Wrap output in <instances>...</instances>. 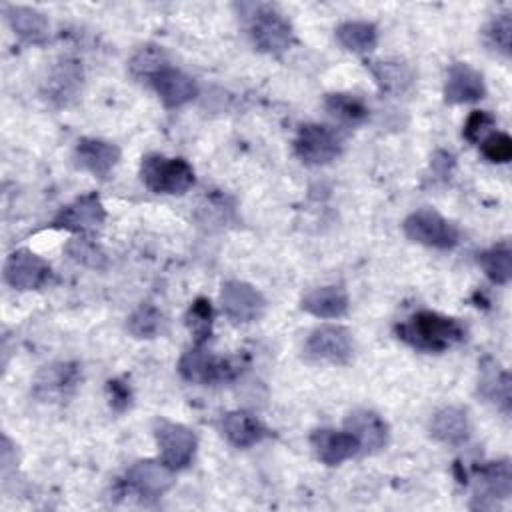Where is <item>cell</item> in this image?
Here are the masks:
<instances>
[{
    "label": "cell",
    "instance_id": "obj_26",
    "mask_svg": "<svg viewBox=\"0 0 512 512\" xmlns=\"http://www.w3.org/2000/svg\"><path fill=\"white\" fill-rule=\"evenodd\" d=\"M82 84V68L74 60L60 62L50 80H48V96L58 104H68L80 90Z\"/></svg>",
    "mask_w": 512,
    "mask_h": 512
},
{
    "label": "cell",
    "instance_id": "obj_34",
    "mask_svg": "<svg viewBox=\"0 0 512 512\" xmlns=\"http://www.w3.org/2000/svg\"><path fill=\"white\" fill-rule=\"evenodd\" d=\"M510 38H512V18L508 12L498 14L486 28L488 44L504 56H510Z\"/></svg>",
    "mask_w": 512,
    "mask_h": 512
},
{
    "label": "cell",
    "instance_id": "obj_24",
    "mask_svg": "<svg viewBox=\"0 0 512 512\" xmlns=\"http://www.w3.org/2000/svg\"><path fill=\"white\" fill-rule=\"evenodd\" d=\"M478 392L504 414L510 412V374L500 368L494 360L482 364V376L478 382Z\"/></svg>",
    "mask_w": 512,
    "mask_h": 512
},
{
    "label": "cell",
    "instance_id": "obj_2",
    "mask_svg": "<svg viewBox=\"0 0 512 512\" xmlns=\"http://www.w3.org/2000/svg\"><path fill=\"white\" fill-rule=\"evenodd\" d=\"M140 178L156 194H184L194 184V170L182 158L148 154L142 158Z\"/></svg>",
    "mask_w": 512,
    "mask_h": 512
},
{
    "label": "cell",
    "instance_id": "obj_21",
    "mask_svg": "<svg viewBox=\"0 0 512 512\" xmlns=\"http://www.w3.org/2000/svg\"><path fill=\"white\" fill-rule=\"evenodd\" d=\"M222 434L236 448H250L268 436V428L250 412L234 410L222 418Z\"/></svg>",
    "mask_w": 512,
    "mask_h": 512
},
{
    "label": "cell",
    "instance_id": "obj_12",
    "mask_svg": "<svg viewBox=\"0 0 512 512\" xmlns=\"http://www.w3.org/2000/svg\"><path fill=\"white\" fill-rule=\"evenodd\" d=\"M48 276V262L30 250H14L4 262V280L16 290H36Z\"/></svg>",
    "mask_w": 512,
    "mask_h": 512
},
{
    "label": "cell",
    "instance_id": "obj_36",
    "mask_svg": "<svg viewBox=\"0 0 512 512\" xmlns=\"http://www.w3.org/2000/svg\"><path fill=\"white\" fill-rule=\"evenodd\" d=\"M496 124V118L490 114V112H484V110H474L466 124H464V138L472 144L480 142V138L488 132V128H492Z\"/></svg>",
    "mask_w": 512,
    "mask_h": 512
},
{
    "label": "cell",
    "instance_id": "obj_33",
    "mask_svg": "<svg viewBox=\"0 0 512 512\" xmlns=\"http://www.w3.org/2000/svg\"><path fill=\"white\" fill-rule=\"evenodd\" d=\"M164 66H168L166 56L158 46H142L130 60V70L136 76H146V78H152Z\"/></svg>",
    "mask_w": 512,
    "mask_h": 512
},
{
    "label": "cell",
    "instance_id": "obj_5",
    "mask_svg": "<svg viewBox=\"0 0 512 512\" xmlns=\"http://www.w3.org/2000/svg\"><path fill=\"white\" fill-rule=\"evenodd\" d=\"M154 438L160 450V460L172 470L186 468L192 462L198 442L188 426L170 420H156Z\"/></svg>",
    "mask_w": 512,
    "mask_h": 512
},
{
    "label": "cell",
    "instance_id": "obj_27",
    "mask_svg": "<svg viewBox=\"0 0 512 512\" xmlns=\"http://www.w3.org/2000/svg\"><path fill=\"white\" fill-rule=\"evenodd\" d=\"M336 40L350 52H370L378 42V30L372 22L350 20L336 28Z\"/></svg>",
    "mask_w": 512,
    "mask_h": 512
},
{
    "label": "cell",
    "instance_id": "obj_25",
    "mask_svg": "<svg viewBox=\"0 0 512 512\" xmlns=\"http://www.w3.org/2000/svg\"><path fill=\"white\" fill-rule=\"evenodd\" d=\"M370 72L382 92L400 94L406 92L414 82V70L400 60H374L370 62Z\"/></svg>",
    "mask_w": 512,
    "mask_h": 512
},
{
    "label": "cell",
    "instance_id": "obj_3",
    "mask_svg": "<svg viewBox=\"0 0 512 512\" xmlns=\"http://www.w3.org/2000/svg\"><path fill=\"white\" fill-rule=\"evenodd\" d=\"M404 234L412 242L438 250H450L460 242V230L450 220L430 208L412 212L404 220Z\"/></svg>",
    "mask_w": 512,
    "mask_h": 512
},
{
    "label": "cell",
    "instance_id": "obj_17",
    "mask_svg": "<svg viewBox=\"0 0 512 512\" xmlns=\"http://www.w3.org/2000/svg\"><path fill=\"white\" fill-rule=\"evenodd\" d=\"M344 428L358 440L360 452H378L388 444V424L372 410L350 412Z\"/></svg>",
    "mask_w": 512,
    "mask_h": 512
},
{
    "label": "cell",
    "instance_id": "obj_18",
    "mask_svg": "<svg viewBox=\"0 0 512 512\" xmlns=\"http://www.w3.org/2000/svg\"><path fill=\"white\" fill-rule=\"evenodd\" d=\"M150 82H152L154 90L158 92L160 100L164 102V106H168V108L184 106L198 94L196 82L188 74H184L182 70L172 68V66H164L162 70H158L150 78Z\"/></svg>",
    "mask_w": 512,
    "mask_h": 512
},
{
    "label": "cell",
    "instance_id": "obj_16",
    "mask_svg": "<svg viewBox=\"0 0 512 512\" xmlns=\"http://www.w3.org/2000/svg\"><path fill=\"white\" fill-rule=\"evenodd\" d=\"M486 94L482 74L464 62L450 66L446 84H444V102L446 104H464L476 102Z\"/></svg>",
    "mask_w": 512,
    "mask_h": 512
},
{
    "label": "cell",
    "instance_id": "obj_9",
    "mask_svg": "<svg viewBox=\"0 0 512 512\" xmlns=\"http://www.w3.org/2000/svg\"><path fill=\"white\" fill-rule=\"evenodd\" d=\"M294 150L304 164L320 166L340 154V140L328 126L304 124L294 140Z\"/></svg>",
    "mask_w": 512,
    "mask_h": 512
},
{
    "label": "cell",
    "instance_id": "obj_35",
    "mask_svg": "<svg viewBox=\"0 0 512 512\" xmlns=\"http://www.w3.org/2000/svg\"><path fill=\"white\" fill-rule=\"evenodd\" d=\"M480 150L490 162L504 164L512 158V140L504 132H492L482 140Z\"/></svg>",
    "mask_w": 512,
    "mask_h": 512
},
{
    "label": "cell",
    "instance_id": "obj_15",
    "mask_svg": "<svg viewBox=\"0 0 512 512\" xmlns=\"http://www.w3.org/2000/svg\"><path fill=\"white\" fill-rule=\"evenodd\" d=\"M310 444L316 458L328 466H336L360 452L358 440L348 430H314L310 434Z\"/></svg>",
    "mask_w": 512,
    "mask_h": 512
},
{
    "label": "cell",
    "instance_id": "obj_14",
    "mask_svg": "<svg viewBox=\"0 0 512 512\" xmlns=\"http://www.w3.org/2000/svg\"><path fill=\"white\" fill-rule=\"evenodd\" d=\"M126 482L140 496L158 498L172 486L174 474L162 460H138L126 472Z\"/></svg>",
    "mask_w": 512,
    "mask_h": 512
},
{
    "label": "cell",
    "instance_id": "obj_13",
    "mask_svg": "<svg viewBox=\"0 0 512 512\" xmlns=\"http://www.w3.org/2000/svg\"><path fill=\"white\" fill-rule=\"evenodd\" d=\"M80 370L76 364L58 362L44 366L34 380L32 394L44 402H54L66 398L78 384Z\"/></svg>",
    "mask_w": 512,
    "mask_h": 512
},
{
    "label": "cell",
    "instance_id": "obj_29",
    "mask_svg": "<svg viewBox=\"0 0 512 512\" xmlns=\"http://www.w3.org/2000/svg\"><path fill=\"white\" fill-rule=\"evenodd\" d=\"M324 106L334 118L348 122V124H358L368 118L366 104L354 94H344V92L328 94L324 100Z\"/></svg>",
    "mask_w": 512,
    "mask_h": 512
},
{
    "label": "cell",
    "instance_id": "obj_1",
    "mask_svg": "<svg viewBox=\"0 0 512 512\" xmlns=\"http://www.w3.org/2000/svg\"><path fill=\"white\" fill-rule=\"evenodd\" d=\"M464 326L450 316L422 310L398 326V336L424 352H444L464 340Z\"/></svg>",
    "mask_w": 512,
    "mask_h": 512
},
{
    "label": "cell",
    "instance_id": "obj_6",
    "mask_svg": "<svg viewBox=\"0 0 512 512\" xmlns=\"http://www.w3.org/2000/svg\"><path fill=\"white\" fill-rule=\"evenodd\" d=\"M354 354L352 334L344 326L324 324L310 332L306 340V356L330 364H346Z\"/></svg>",
    "mask_w": 512,
    "mask_h": 512
},
{
    "label": "cell",
    "instance_id": "obj_28",
    "mask_svg": "<svg viewBox=\"0 0 512 512\" xmlns=\"http://www.w3.org/2000/svg\"><path fill=\"white\" fill-rule=\"evenodd\" d=\"M478 264L494 284H508L512 278V250L508 242H500L482 254H478Z\"/></svg>",
    "mask_w": 512,
    "mask_h": 512
},
{
    "label": "cell",
    "instance_id": "obj_37",
    "mask_svg": "<svg viewBox=\"0 0 512 512\" xmlns=\"http://www.w3.org/2000/svg\"><path fill=\"white\" fill-rule=\"evenodd\" d=\"M108 394H110V404L116 410H126L130 406V388L120 382V380H110L108 382Z\"/></svg>",
    "mask_w": 512,
    "mask_h": 512
},
{
    "label": "cell",
    "instance_id": "obj_19",
    "mask_svg": "<svg viewBox=\"0 0 512 512\" xmlns=\"http://www.w3.org/2000/svg\"><path fill=\"white\" fill-rule=\"evenodd\" d=\"M118 160H120V148L112 142L82 138L76 146V164L98 178H106L114 170Z\"/></svg>",
    "mask_w": 512,
    "mask_h": 512
},
{
    "label": "cell",
    "instance_id": "obj_23",
    "mask_svg": "<svg viewBox=\"0 0 512 512\" xmlns=\"http://www.w3.org/2000/svg\"><path fill=\"white\" fill-rule=\"evenodd\" d=\"M300 306L316 318H340L348 310V294L342 286H322L308 292Z\"/></svg>",
    "mask_w": 512,
    "mask_h": 512
},
{
    "label": "cell",
    "instance_id": "obj_7",
    "mask_svg": "<svg viewBox=\"0 0 512 512\" xmlns=\"http://www.w3.org/2000/svg\"><path fill=\"white\" fill-rule=\"evenodd\" d=\"M178 372L188 382L214 384L222 380H232L238 372V366H234L226 358L208 354L202 346H194L180 358Z\"/></svg>",
    "mask_w": 512,
    "mask_h": 512
},
{
    "label": "cell",
    "instance_id": "obj_4",
    "mask_svg": "<svg viewBox=\"0 0 512 512\" xmlns=\"http://www.w3.org/2000/svg\"><path fill=\"white\" fill-rule=\"evenodd\" d=\"M250 16V36L258 50L280 54L288 50L294 42V32L290 22L272 6H252Z\"/></svg>",
    "mask_w": 512,
    "mask_h": 512
},
{
    "label": "cell",
    "instance_id": "obj_8",
    "mask_svg": "<svg viewBox=\"0 0 512 512\" xmlns=\"http://www.w3.org/2000/svg\"><path fill=\"white\" fill-rule=\"evenodd\" d=\"M220 304L232 322H254L266 310V300L252 284L242 280H228L220 290Z\"/></svg>",
    "mask_w": 512,
    "mask_h": 512
},
{
    "label": "cell",
    "instance_id": "obj_32",
    "mask_svg": "<svg viewBox=\"0 0 512 512\" xmlns=\"http://www.w3.org/2000/svg\"><path fill=\"white\" fill-rule=\"evenodd\" d=\"M212 318H214V312L210 302L206 298H196L188 310V326L194 334L196 346H202L210 338Z\"/></svg>",
    "mask_w": 512,
    "mask_h": 512
},
{
    "label": "cell",
    "instance_id": "obj_30",
    "mask_svg": "<svg viewBox=\"0 0 512 512\" xmlns=\"http://www.w3.org/2000/svg\"><path fill=\"white\" fill-rule=\"evenodd\" d=\"M66 254L76 260L78 264L82 266H88L92 270H104L108 266V258L104 254V250L92 242L90 238L86 236H78V238H72L68 244H66Z\"/></svg>",
    "mask_w": 512,
    "mask_h": 512
},
{
    "label": "cell",
    "instance_id": "obj_31",
    "mask_svg": "<svg viewBox=\"0 0 512 512\" xmlns=\"http://www.w3.org/2000/svg\"><path fill=\"white\" fill-rule=\"evenodd\" d=\"M126 326L134 338H154L160 332L162 314L156 306L142 304L132 312Z\"/></svg>",
    "mask_w": 512,
    "mask_h": 512
},
{
    "label": "cell",
    "instance_id": "obj_20",
    "mask_svg": "<svg viewBox=\"0 0 512 512\" xmlns=\"http://www.w3.org/2000/svg\"><path fill=\"white\" fill-rule=\"evenodd\" d=\"M430 434L434 440L446 446H462L470 438V420L466 410L458 406H446L432 416Z\"/></svg>",
    "mask_w": 512,
    "mask_h": 512
},
{
    "label": "cell",
    "instance_id": "obj_10",
    "mask_svg": "<svg viewBox=\"0 0 512 512\" xmlns=\"http://www.w3.org/2000/svg\"><path fill=\"white\" fill-rule=\"evenodd\" d=\"M106 218L104 206L98 198L96 192L84 194L80 198H76L72 204L64 206L52 220L54 228H64L70 232H78V234H88L94 232L102 226Z\"/></svg>",
    "mask_w": 512,
    "mask_h": 512
},
{
    "label": "cell",
    "instance_id": "obj_11",
    "mask_svg": "<svg viewBox=\"0 0 512 512\" xmlns=\"http://www.w3.org/2000/svg\"><path fill=\"white\" fill-rule=\"evenodd\" d=\"M512 494V470L508 460L488 462L476 474V504L472 508H494L496 500H506Z\"/></svg>",
    "mask_w": 512,
    "mask_h": 512
},
{
    "label": "cell",
    "instance_id": "obj_22",
    "mask_svg": "<svg viewBox=\"0 0 512 512\" xmlns=\"http://www.w3.org/2000/svg\"><path fill=\"white\" fill-rule=\"evenodd\" d=\"M6 18L12 30L28 44H44L50 34L48 18L30 6H6Z\"/></svg>",
    "mask_w": 512,
    "mask_h": 512
}]
</instances>
